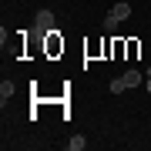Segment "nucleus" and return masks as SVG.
<instances>
[{
    "mask_svg": "<svg viewBox=\"0 0 151 151\" xmlns=\"http://www.w3.org/2000/svg\"><path fill=\"white\" fill-rule=\"evenodd\" d=\"M50 30H57V20L50 10H37V17H34V37H47Z\"/></svg>",
    "mask_w": 151,
    "mask_h": 151,
    "instance_id": "nucleus-1",
    "label": "nucleus"
},
{
    "mask_svg": "<svg viewBox=\"0 0 151 151\" xmlns=\"http://www.w3.org/2000/svg\"><path fill=\"white\" fill-rule=\"evenodd\" d=\"M141 84V70H124L121 77H114L111 81V91L114 94H121V91H128V87H138Z\"/></svg>",
    "mask_w": 151,
    "mask_h": 151,
    "instance_id": "nucleus-2",
    "label": "nucleus"
},
{
    "mask_svg": "<svg viewBox=\"0 0 151 151\" xmlns=\"http://www.w3.org/2000/svg\"><path fill=\"white\" fill-rule=\"evenodd\" d=\"M14 91H17L14 81H4V84H0V104H4V108H7V101L14 97Z\"/></svg>",
    "mask_w": 151,
    "mask_h": 151,
    "instance_id": "nucleus-3",
    "label": "nucleus"
},
{
    "mask_svg": "<svg viewBox=\"0 0 151 151\" xmlns=\"http://www.w3.org/2000/svg\"><path fill=\"white\" fill-rule=\"evenodd\" d=\"M111 14H114V17H118V20L124 24V20L131 17V4H114V7H111Z\"/></svg>",
    "mask_w": 151,
    "mask_h": 151,
    "instance_id": "nucleus-4",
    "label": "nucleus"
},
{
    "mask_svg": "<svg viewBox=\"0 0 151 151\" xmlns=\"http://www.w3.org/2000/svg\"><path fill=\"white\" fill-rule=\"evenodd\" d=\"M118 17H114V14H108V17H104V30H118Z\"/></svg>",
    "mask_w": 151,
    "mask_h": 151,
    "instance_id": "nucleus-5",
    "label": "nucleus"
},
{
    "mask_svg": "<svg viewBox=\"0 0 151 151\" xmlns=\"http://www.w3.org/2000/svg\"><path fill=\"white\" fill-rule=\"evenodd\" d=\"M67 145H70V151H84V138H81V134H77V138H70V141H67Z\"/></svg>",
    "mask_w": 151,
    "mask_h": 151,
    "instance_id": "nucleus-6",
    "label": "nucleus"
},
{
    "mask_svg": "<svg viewBox=\"0 0 151 151\" xmlns=\"http://www.w3.org/2000/svg\"><path fill=\"white\" fill-rule=\"evenodd\" d=\"M148 94H151V77H148Z\"/></svg>",
    "mask_w": 151,
    "mask_h": 151,
    "instance_id": "nucleus-7",
    "label": "nucleus"
}]
</instances>
